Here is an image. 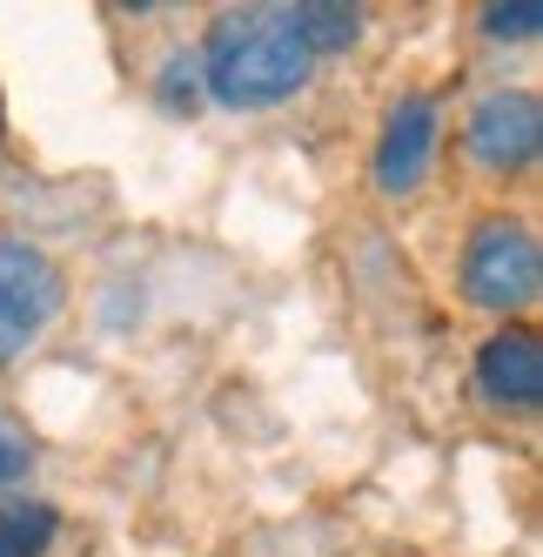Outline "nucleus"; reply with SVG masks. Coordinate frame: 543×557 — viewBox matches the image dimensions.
Instances as JSON below:
<instances>
[{
	"mask_svg": "<svg viewBox=\"0 0 543 557\" xmlns=\"http://www.w3.org/2000/svg\"><path fill=\"white\" fill-rule=\"evenodd\" d=\"M463 148H470V162L490 182L530 175L543 154V101L530 88H490L470 108V122H463Z\"/></svg>",
	"mask_w": 543,
	"mask_h": 557,
	"instance_id": "4",
	"label": "nucleus"
},
{
	"mask_svg": "<svg viewBox=\"0 0 543 557\" xmlns=\"http://www.w3.org/2000/svg\"><path fill=\"white\" fill-rule=\"evenodd\" d=\"M34 457H41V450H34V436H27V423H21V417H8V410H0V491H14V484H27V476H34Z\"/></svg>",
	"mask_w": 543,
	"mask_h": 557,
	"instance_id": "10",
	"label": "nucleus"
},
{
	"mask_svg": "<svg viewBox=\"0 0 543 557\" xmlns=\"http://www.w3.org/2000/svg\"><path fill=\"white\" fill-rule=\"evenodd\" d=\"M154 101H162L168 114H181V122L202 108V61L188 54V48H175V54L162 61V74H154Z\"/></svg>",
	"mask_w": 543,
	"mask_h": 557,
	"instance_id": "9",
	"label": "nucleus"
},
{
	"mask_svg": "<svg viewBox=\"0 0 543 557\" xmlns=\"http://www.w3.org/2000/svg\"><path fill=\"white\" fill-rule=\"evenodd\" d=\"M470 376H477V389H483L490 410H517V417H530V410L543 404V343H536V330L503 323L496 336H483Z\"/></svg>",
	"mask_w": 543,
	"mask_h": 557,
	"instance_id": "6",
	"label": "nucleus"
},
{
	"mask_svg": "<svg viewBox=\"0 0 543 557\" xmlns=\"http://www.w3.org/2000/svg\"><path fill=\"white\" fill-rule=\"evenodd\" d=\"M437 135H443V101L437 95H403L382 114V135L369 154V175L382 195H416L437 169Z\"/></svg>",
	"mask_w": 543,
	"mask_h": 557,
	"instance_id": "5",
	"label": "nucleus"
},
{
	"mask_svg": "<svg viewBox=\"0 0 543 557\" xmlns=\"http://www.w3.org/2000/svg\"><path fill=\"white\" fill-rule=\"evenodd\" d=\"M61 537V510L41 497H0V557H48Z\"/></svg>",
	"mask_w": 543,
	"mask_h": 557,
	"instance_id": "8",
	"label": "nucleus"
},
{
	"mask_svg": "<svg viewBox=\"0 0 543 557\" xmlns=\"http://www.w3.org/2000/svg\"><path fill=\"white\" fill-rule=\"evenodd\" d=\"M67 302L61 262L41 243H21V235H0V370L41 336Z\"/></svg>",
	"mask_w": 543,
	"mask_h": 557,
	"instance_id": "3",
	"label": "nucleus"
},
{
	"mask_svg": "<svg viewBox=\"0 0 543 557\" xmlns=\"http://www.w3.org/2000/svg\"><path fill=\"white\" fill-rule=\"evenodd\" d=\"M536 27H543V0H496V8H483L490 41H536Z\"/></svg>",
	"mask_w": 543,
	"mask_h": 557,
	"instance_id": "11",
	"label": "nucleus"
},
{
	"mask_svg": "<svg viewBox=\"0 0 543 557\" xmlns=\"http://www.w3.org/2000/svg\"><path fill=\"white\" fill-rule=\"evenodd\" d=\"M456 283H463V302L470 309H490L503 323L536 302L543 289V249H536V228L523 215H483L463 243V262H456Z\"/></svg>",
	"mask_w": 543,
	"mask_h": 557,
	"instance_id": "2",
	"label": "nucleus"
},
{
	"mask_svg": "<svg viewBox=\"0 0 543 557\" xmlns=\"http://www.w3.org/2000/svg\"><path fill=\"white\" fill-rule=\"evenodd\" d=\"M289 21H295V41L308 48V61L349 54L363 41V8H356V0H295Z\"/></svg>",
	"mask_w": 543,
	"mask_h": 557,
	"instance_id": "7",
	"label": "nucleus"
},
{
	"mask_svg": "<svg viewBox=\"0 0 543 557\" xmlns=\"http://www.w3.org/2000/svg\"><path fill=\"white\" fill-rule=\"evenodd\" d=\"M202 61V95H215L236 114H262L282 108L308 88V48L295 41L289 8H222L209 21V41L195 48Z\"/></svg>",
	"mask_w": 543,
	"mask_h": 557,
	"instance_id": "1",
	"label": "nucleus"
}]
</instances>
